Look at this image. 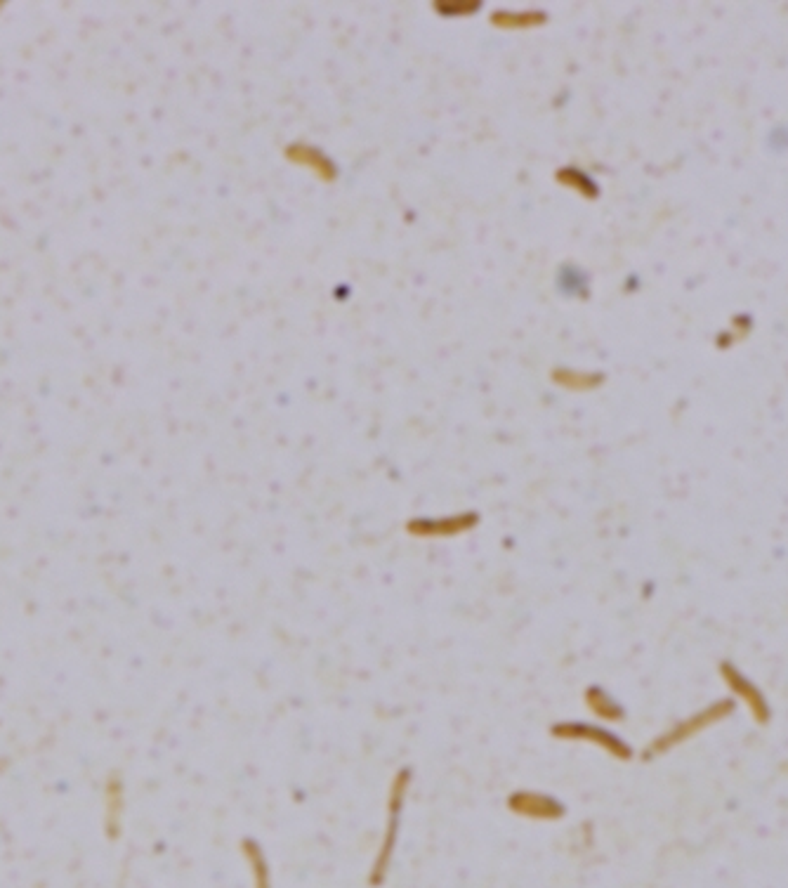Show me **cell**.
I'll return each instance as SVG.
<instances>
[{"mask_svg":"<svg viewBox=\"0 0 788 888\" xmlns=\"http://www.w3.org/2000/svg\"><path fill=\"white\" fill-rule=\"evenodd\" d=\"M730 709L732 707L727 702H718V704H713V707L699 711V714L685 718V721L675 723L671 730H666V733H663L661 737H656V740L649 744V754L654 756V754L671 752L673 747L692 740V737L699 735L701 730H706L708 726H713V723H718L720 718H725L727 714H730Z\"/></svg>","mask_w":788,"mask_h":888,"instance_id":"obj_3","label":"cell"},{"mask_svg":"<svg viewBox=\"0 0 788 888\" xmlns=\"http://www.w3.org/2000/svg\"><path fill=\"white\" fill-rule=\"evenodd\" d=\"M479 518L475 513H461V515H446V518H420L406 525L411 537L418 539H451L461 537L465 532H472L477 527Z\"/></svg>","mask_w":788,"mask_h":888,"instance_id":"obj_5","label":"cell"},{"mask_svg":"<svg viewBox=\"0 0 788 888\" xmlns=\"http://www.w3.org/2000/svg\"><path fill=\"white\" fill-rule=\"evenodd\" d=\"M550 735L555 740L562 742H586L593 744V747L602 749L604 754L614 756L619 761H628L630 759V747L623 740H619L614 733L604 730L602 726H593V723H581V721H560L550 728Z\"/></svg>","mask_w":788,"mask_h":888,"instance_id":"obj_2","label":"cell"},{"mask_svg":"<svg viewBox=\"0 0 788 888\" xmlns=\"http://www.w3.org/2000/svg\"><path fill=\"white\" fill-rule=\"evenodd\" d=\"M241 853H244L248 870H251L253 888H272V870H269L267 855L262 851L258 841L255 839L241 841Z\"/></svg>","mask_w":788,"mask_h":888,"instance_id":"obj_6","label":"cell"},{"mask_svg":"<svg viewBox=\"0 0 788 888\" xmlns=\"http://www.w3.org/2000/svg\"><path fill=\"white\" fill-rule=\"evenodd\" d=\"M409 787H411V770L409 768L397 770V773L392 775L390 792H387L385 834H383V841H380L378 855H376V860H373L371 872H369L371 886H383L387 874H390L392 855H394V848H397L399 825H402V811H404V803H406V794H409Z\"/></svg>","mask_w":788,"mask_h":888,"instance_id":"obj_1","label":"cell"},{"mask_svg":"<svg viewBox=\"0 0 788 888\" xmlns=\"http://www.w3.org/2000/svg\"><path fill=\"white\" fill-rule=\"evenodd\" d=\"M508 811L517 818L538 820V822H555L564 815L562 801H557L553 794L536 792V789H517L505 801Z\"/></svg>","mask_w":788,"mask_h":888,"instance_id":"obj_4","label":"cell"},{"mask_svg":"<svg viewBox=\"0 0 788 888\" xmlns=\"http://www.w3.org/2000/svg\"><path fill=\"white\" fill-rule=\"evenodd\" d=\"M730 671V688L737 692V695L741 697V700H746V704H748V709L753 711V716L758 718L760 723H765V718H767V704H765V700L763 697L758 695V692H755V688H753V683H748L744 676L739 674V671H732V669H727Z\"/></svg>","mask_w":788,"mask_h":888,"instance_id":"obj_8","label":"cell"},{"mask_svg":"<svg viewBox=\"0 0 788 888\" xmlns=\"http://www.w3.org/2000/svg\"><path fill=\"white\" fill-rule=\"evenodd\" d=\"M583 700H586V707L590 709V714L602 718V721L616 723L623 718L621 704L616 702L607 690H602L600 685H590V688L586 690V695H583Z\"/></svg>","mask_w":788,"mask_h":888,"instance_id":"obj_7","label":"cell"}]
</instances>
